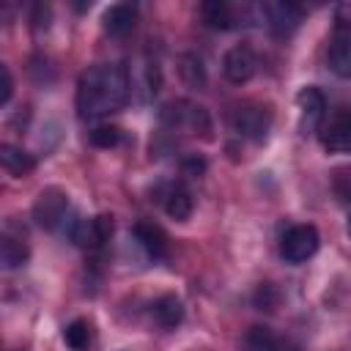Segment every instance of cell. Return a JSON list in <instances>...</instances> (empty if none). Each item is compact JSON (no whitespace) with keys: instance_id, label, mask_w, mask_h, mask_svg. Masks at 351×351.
I'll return each instance as SVG.
<instances>
[{"instance_id":"obj_2","label":"cell","mask_w":351,"mask_h":351,"mask_svg":"<svg viewBox=\"0 0 351 351\" xmlns=\"http://www.w3.org/2000/svg\"><path fill=\"white\" fill-rule=\"evenodd\" d=\"M112 217L110 214H96V217H90V219H80V217H74L71 222H69V239L77 244V247H88V250H99V247H104L107 241H110V236H112Z\"/></svg>"},{"instance_id":"obj_25","label":"cell","mask_w":351,"mask_h":351,"mask_svg":"<svg viewBox=\"0 0 351 351\" xmlns=\"http://www.w3.org/2000/svg\"><path fill=\"white\" fill-rule=\"evenodd\" d=\"M49 5H36V14H33V27L36 30H47L49 27Z\"/></svg>"},{"instance_id":"obj_9","label":"cell","mask_w":351,"mask_h":351,"mask_svg":"<svg viewBox=\"0 0 351 351\" xmlns=\"http://www.w3.org/2000/svg\"><path fill=\"white\" fill-rule=\"evenodd\" d=\"M321 145L329 154H351V110H340L321 129Z\"/></svg>"},{"instance_id":"obj_7","label":"cell","mask_w":351,"mask_h":351,"mask_svg":"<svg viewBox=\"0 0 351 351\" xmlns=\"http://www.w3.org/2000/svg\"><path fill=\"white\" fill-rule=\"evenodd\" d=\"M263 16H266V25L271 27V33L282 38V36H291L299 27V22L304 16V8L293 0H277V3L263 5Z\"/></svg>"},{"instance_id":"obj_6","label":"cell","mask_w":351,"mask_h":351,"mask_svg":"<svg viewBox=\"0 0 351 351\" xmlns=\"http://www.w3.org/2000/svg\"><path fill=\"white\" fill-rule=\"evenodd\" d=\"M296 104H299V132L302 134H313L321 129L324 115H326V96L321 93V88L307 85L296 93Z\"/></svg>"},{"instance_id":"obj_28","label":"cell","mask_w":351,"mask_h":351,"mask_svg":"<svg viewBox=\"0 0 351 351\" xmlns=\"http://www.w3.org/2000/svg\"><path fill=\"white\" fill-rule=\"evenodd\" d=\"M244 351H263V348H244Z\"/></svg>"},{"instance_id":"obj_1","label":"cell","mask_w":351,"mask_h":351,"mask_svg":"<svg viewBox=\"0 0 351 351\" xmlns=\"http://www.w3.org/2000/svg\"><path fill=\"white\" fill-rule=\"evenodd\" d=\"M129 74L121 63L90 66L77 82V112L85 121L110 115L129 101Z\"/></svg>"},{"instance_id":"obj_3","label":"cell","mask_w":351,"mask_h":351,"mask_svg":"<svg viewBox=\"0 0 351 351\" xmlns=\"http://www.w3.org/2000/svg\"><path fill=\"white\" fill-rule=\"evenodd\" d=\"M318 244H321V236L313 225H293L280 239V255L288 263H304L318 252Z\"/></svg>"},{"instance_id":"obj_19","label":"cell","mask_w":351,"mask_h":351,"mask_svg":"<svg viewBox=\"0 0 351 351\" xmlns=\"http://www.w3.org/2000/svg\"><path fill=\"white\" fill-rule=\"evenodd\" d=\"M63 340H66V346L71 351H88V346H90V326H88V321L74 318L63 329Z\"/></svg>"},{"instance_id":"obj_24","label":"cell","mask_w":351,"mask_h":351,"mask_svg":"<svg viewBox=\"0 0 351 351\" xmlns=\"http://www.w3.org/2000/svg\"><path fill=\"white\" fill-rule=\"evenodd\" d=\"M335 27L351 33V3H340L335 8Z\"/></svg>"},{"instance_id":"obj_17","label":"cell","mask_w":351,"mask_h":351,"mask_svg":"<svg viewBox=\"0 0 351 351\" xmlns=\"http://www.w3.org/2000/svg\"><path fill=\"white\" fill-rule=\"evenodd\" d=\"M192 195H189V189H184V186H173L170 192H167V197H165V211L173 217V219H178V222H184V219H189L192 217Z\"/></svg>"},{"instance_id":"obj_20","label":"cell","mask_w":351,"mask_h":351,"mask_svg":"<svg viewBox=\"0 0 351 351\" xmlns=\"http://www.w3.org/2000/svg\"><path fill=\"white\" fill-rule=\"evenodd\" d=\"M90 143L96 148H115L121 143V129L118 126H96L90 132Z\"/></svg>"},{"instance_id":"obj_12","label":"cell","mask_w":351,"mask_h":351,"mask_svg":"<svg viewBox=\"0 0 351 351\" xmlns=\"http://www.w3.org/2000/svg\"><path fill=\"white\" fill-rule=\"evenodd\" d=\"M134 22H137V11H134L132 5H126V3L110 5V8L104 11V16H101L104 30H107L110 36H115V38L129 36V33L134 30Z\"/></svg>"},{"instance_id":"obj_10","label":"cell","mask_w":351,"mask_h":351,"mask_svg":"<svg viewBox=\"0 0 351 351\" xmlns=\"http://www.w3.org/2000/svg\"><path fill=\"white\" fill-rule=\"evenodd\" d=\"M326 63H329V71L348 80L351 77V33L348 30H337L332 33V41H329V49H326Z\"/></svg>"},{"instance_id":"obj_11","label":"cell","mask_w":351,"mask_h":351,"mask_svg":"<svg viewBox=\"0 0 351 351\" xmlns=\"http://www.w3.org/2000/svg\"><path fill=\"white\" fill-rule=\"evenodd\" d=\"M132 233H134L137 244H140L151 258H165V255H167L170 241H167V233H165L159 225H154V222H137V225L132 228Z\"/></svg>"},{"instance_id":"obj_5","label":"cell","mask_w":351,"mask_h":351,"mask_svg":"<svg viewBox=\"0 0 351 351\" xmlns=\"http://www.w3.org/2000/svg\"><path fill=\"white\" fill-rule=\"evenodd\" d=\"M69 211V195L60 186H47L38 192L36 203H33V222L44 230H55Z\"/></svg>"},{"instance_id":"obj_14","label":"cell","mask_w":351,"mask_h":351,"mask_svg":"<svg viewBox=\"0 0 351 351\" xmlns=\"http://www.w3.org/2000/svg\"><path fill=\"white\" fill-rule=\"evenodd\" d=\"M200 16L214 30H228V27L236 25V14H233V8L225 0H208V3H203L200 5Z\"/></svg>"},{"instance_id":"obj_22","label":"cell","mask_w":351,"mask_h":351,"mask_svg":"<svg viewBox=\"0 0 351 351\" xmlns=\"http://www.w3.org/2000/svg\"><path fill=\"white\" fill-rule=\"evenodd\" d=\"M277 302H280V293L274 291V285H269V282H263V285H258V291H255V307L258 310H274L277 307Z\"/></svg>"},{"instance_id":"obj_23","label":"cell","mask_w":351,"mask_h":351,"mask_svg":"<svg viewBox=\"0 0 351 351\" xmlns=\"http://www.w3.org/2000/svg\"><path fill=\"white\" fill-rule=\"evenodd\" d=\"M11 93H14L11 71H8V66H0V104H3V107L11 101Z\"/></svg>"},{"instance_id":"obj_8","label":"cell","mask_w":351,"mask_h":351,"mask_svg":"<svg viewBox=\"0 0 351 351\" xmlns=\"http://www.w3.org/2000/svg\"><path fill=\"white\" fill-rule=\"evenodd\" d=\"M222 71L233 85H241V82L252 80L255 71H258V58H255L252 47H247V44L230 47L222 58Z\"/></svg>"},{"instance_id":"obj_18","label":"cell","mask_w":351,"mask_h":351,"mask_svg":"<svg viewBox=\"0 0 351 351\" xmlns=\"http://www.w3.org/2000/svg\"><path fill=\"white\" fill-rule=\"evenodd\" d=\"M178 74H181V80H184L189 88H197V90H203V88H206V66H203V60H200L195 52L181 55Z\"/></svg>"},{"instance_id":"obj_15","label":"cell","mask_w":351,"mask_h":351,"mask_svg":"<svg viewBox=\"0 0 351 351\" xmlns=\"http://www.w3.org/2000/svg\"><path fill=\"white\" fill-rule=\"evenodd\" d=\"M0 165H3L11 176H25V173H30V170L36 167V159H33L27 151H22V148H16V145H11V143H3V145H0Z\"/></svg>"},{"instance_id":"obj_16","label":"cell","mask_w":351,"mask_h":351,"mask_svg":"<svg viewBox=\"0 0 351 351\" xmlns=\"http://www.w3.org/2000/svg\"><path fill=\"white\" fill-rule=\"evenodd\" d=\"M27 258H30V250H27V244L22 239L5 236L0 241V263H3V269H19V266L27 263Z\"/></svg>"},{"instance_id":"obj_27","label":"cell","mask_w":351,"mask_h":351,"mask_svg":"<svg viewBox=\"0 0 351 351\" xmlns=\"http://www.w3.org/2000/svg\"><path fill=\"white\" fill-rule=\"evenodd\" d=\"M346 230H348V236H351V214H348V222H346Z\"/></svg>"},{"instance_id":"obj_13","label":"cell","mask_w":351,"mask_h":351,"mask_svg":"<svg viewBox=\"0 0 351 351\" xmlns=\"http://www.w3.org/2000/svg\"><path fill=\"white\" fill-rule=\"evenodd\" d=\"M154 321L162 326V329H176L181 321H184V304H181V299L178 296H173V293H165V296H159L156 302H154Z\"/></svg>"},{"instance_id":"obj_4","label":"cell","mask_w":351,"mask_h":351,"mask_svg":"<svg viewBox=\"0 0 351 351\" xmlns=\"http://www.w3.org/2000/svg\"><path fill=\"white\" fill-rule=\"evenodd\" d=\"M230 126L236 134H241L252 143H263L271 129V110L266 104H241L233 112Z\"/></svg>"},{"instance_id":"obj_26","label":"cell","mask_w":351,"mask_h":351,"mask_svg":"<svg viewBox=\"0 0 351 351\" xmlns=\"http://www.w3.org/2000/svg\"><path fill=\"white\" fill-rule=\"evenodd\" d=\"M206 170V162L203 159H197V156H186L184 159V173L186 176H200Z\"/></svg>"},{"instance_id":"obj_21","label":"cell","mask_w":351,"mask_h":351,"mask_svg":"<svg viewBox=\"0 0 351 351\" xmlns=\"http://www.w3.org/2000/svg\"><path fill=\"white\" fill-rule=\"evenodd\" d=\"M332 189H335V195H337L340 203H351V167H343V170L335 173Z\"/></svg>"}]
</instances>
